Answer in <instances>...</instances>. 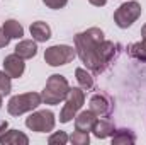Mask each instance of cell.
Instances as JSON below:
<instances>
[{"label": "cell", "instance_id": "6da1fadb", "mask_svg": "<svg viewBox=\"0 0 146 145\" xmlns=\"http://www.w3.org/2000/svg\"><path fill=\"white\" fill-rule=\"evenodd\" d=\"M117 44L104 39L99 28H90L75 36V50L85 67L94 73H102L117 55Z\"/></svg>", "mask_w": 146, "mask_h": 145}, {"label": "cell", "instance_id": "7a4b0ae2", "mask_svg": "<svg viewBox=\"0 0 146 145\" xmlns=\"http://www.w3.org/2000/svg\"><path fill=\"white\" fill-rule=\"evenodd\" d=\"M68 92H70V84H68V80H66L63 75L54 73V75H51V77L48 79L46 87H44L41 97H42V101H44L46 104H60L61 101L66 99Z\"/></svg>", "mask_w": 146, "mask_h": 145}, {"label": "cell", "instance_id": "3957f363", "mask_svg": "<svg viewBox=\"0 0 146 145\" xmlns=\"http://www.w3.org/2000/svg\"><path fill=\"white\" fill-rule=\"evenodd\" d=\"M41 103H42V97H41V94H37V92L19 94V96L10 97V101H9V104H7V111H9V114H12V116H21V114H24V113H27V111L36 109Z\"/></svg>", "mask_w": 146, "mask_h": 145}, {"label": "cell", "instance_id": "277c9868", "mask_svg": "<svg viewBox=\"0 0 146 145\" xmlns=\"http://www.w3.org/2000/svg\"><path fill=\"white\" fill-rule=\"evenodd\" d=\"M83 103H85V92H83V89H78V87H70V92H68V96H66V103H65V106L61 109V113H60V121L61 123H68V121H72L73 118L76 116V113H78V109L83 106Z\"/></svg>", "mask_w": 146, "mask_h": 145}, {"label": "cell", "instance_id": "5b68a950", "mask_svg": "<svg viewBox=\"0 0 146 145\" xmlns=\"http://www.w3.org/2000/svg\"><path fill=\"white\" fill-rule=\"evenodd\" d=\"M75 55H76V51L72 46H68V44H54V46H49L44 51V60L51 67H61V65H66V63L73 62Z\"/></svg>", "mask_w": 146, "mask_h": 145}, {"label": "cell", "instance_id": "8992f818", "mask_svg": "<svg viewBox=\"0 0 146 145\" xmlns=\"http://www.w3.org/2000/svg\"><path fill=\"white\" fill-rule=\"evenodd\" d=\"M141 5L138 3V2H126V3H122L115 12H114V21H115V24L121 28V29H126V28H129L133 22H136V19L141 15Z\"/></svg>", "mask_w": 146, "mask_h": 145}, {"label": "cell", "instance_id": "52a82bcc", "mask_svg": "<svg viewBox=\"0 0 146 145\" xmlns=\"http://www.w3.org/2000/svg\"><path fill=\"white\" fill-rule=\"evenodd\" d=\"M26 126L37 133H48L54 128V114L51 111H36L26 119Z\"/></svg>", "mask_w": 146, "mask_h": 145}, {"label": "cell", "instance_id": "ba28073f", "mask_svg": "<svg viewBox=\"0 0 146 145\" xmlns=\"http://www.w3.org/2000/svg\"><path fill=\"white\" fill-rule=\"evenodd\" d=\"M112 99L106 94H94L90 97V111L95 113L99 118H104V116H109L112 113Z\"/></svg>", "mask_w": 146, "mask_h": 145}, {"label": "cell", "instance_id": "9c48e42d", "mask_svg": "<svg viewBox=\"0 0 146 145\" xmlns=\"http://www.w3.org/2000/svg\"><path fill=\"white\" fill-rule=\"evenodd\" d=\"M24 70H26L24 58H21V56L15 55V53L5 56V60H3V72L7 73L10 79H19V77H22Z\"/></svg>", "mask_w": 146, "mask_h": 145}, {"label": "cell", "instance_id": "30bf717a", "mask_svg": "<svg viewBox=\"0 0 146 145\" xmlns=\"http://www.w3.org/2000/svg\"><path fill=\"white\" fill-rule=\"evenodd\" d=\"M97 114L92 113V111H82L76 118H75V130H80V132H92L95 123H97Z\"/></svg>", "mask_w": 146, "mask_h": 145}, {"label": "cell", "instance_id": "8fae6325", "mask_svg": "<svg viewBox=\"0 0 146 145\" xmlns=\"http://www.w3.org/2000/svg\"><path fill=\"white\" fill-rule=\"evenodd\" d=\"M0 144L2 145H10V144L27 145L29 144V138H27V135H24L19 130H9V132H5V133L0 135Z\"/></svg>", "mask_w": 146, "mask_h": 145}, {"label": "cell", "instance_id": "7c38bea8", "mask_svg": "<svg viewBox=\"0 0 146 145\" xmlns=\"http://www.w3.org/2000/svg\"><path fill=\"white\" fill-rule=\"evenodd\" d=\"M31 36L34 38L36 43H46L51 38V28L42 21L33 22L31 24Z\"/></svg>", "mask_w": 146, "mask_h": 145}, {"label": "cell", "instance_id": "4fadbf2b", "mask_svg": "<svg viewBox=\"0 0 146 145\" xmlns=\"http://www.w3.org/2000/svg\"><path fill=\"white\" fill-rule=\"evenodd\" d=\"M36 53H37V44L33 39H24V41L17 43V46H15V55H19L24 60H29V58L36 56Z\"/></svg>", "mask_w": 146, "mask_h": 145}, {"label": "cell", "instance_id": "5bb4252c", "mask_svg": "<svg viewBox=\"0 0 146 145\" xmlns=\"http://www.w3.org/2000/svg\"><path fill=\"white\" fill-rule=\"evenodd\" d=\"M141 36H143V41L141 43H134V44H129L127 46V51L133 58L136 60H141V62H146V24L141 28Z\"/></svg>", "mask_w": 146, "mask_h": 145}, {"label": "cell", "instance_id": "9a60e30c", "mask_svg": "<svg viewBox=\"0 0 146 145\" xmlns=\"http://www.w3.org/2000/svg\"><path fill=\"white\" fill-rule=\"evenodd\" d=\"M94 135L97 138H107L110 135H114L115 128H114V123L109 121V119H97L95 126H94Z\"/></svg>", "mask_w": 146, "mask_h": 145}, {"label": "cell", "instance_id": "2e32d148", "mask_svg": "<svg viewBox=\"0 0 146 145\" xmlns=\"http://www.w3.org/2000/svg\"><path fill=\"white\" fill-rule=\"evenodd\" d=\"M3 34L9 38V39H21V38L24 36V28L17 22V21H14V19H9V21H5L3 22Z\"/></svg>", "mask_w": 146, "mask_h": 145}, {"label": "cell", "instance_id": "e0dca14e", "mask_svg": "<svg viewBox=\"0 0 146 145\" xmlns=\"http://www.w3.org/2000/svg\"><path fill=\"white\" fill-rule=\"evenodd\" d=\"M136 142V135L131 130H115L112 135V144L114 145H126V144H134Z\"/></svg>", "mask_w": 146, "mask_h": 145}, {"label": "cell", "instance_id": "ac0fdd59", "mask_svg": "<svg viewBox=\"0 0 146 145\" xmlns=\"http://www.w3.org/2000/svg\"><path fill=\"white\" fill-rule=\"evenodd\" d=\"M75 75H76V80H78V84H80V87H82L83 91H92V89H94V84H95V82H94V77L87 72V70L76 68V70H75Z\"/></svg>", "mask_w": 146, "mask_h": 145}, {"label": "cell", "instance_id": "d6986e66", "mask_svg": "<svg viewBox=\"0 0 146 145\" xmlns=\"http://www.w3.org/2000/svg\"><path fill=\"white\" fill-rule=\"evenodd\" d=\"M10 89H12V84H10V77L5 72H0V108H2V99L10 94Z\"/></svg>", "mask_w": 146, "mask_h": 145}, {"label": "cell", "instance_id": "ffe728a7", "mask_svg": "<svg viewBox=\"0 0 146 145\" xmlns=\"http://www.w3.org/2000/svg\"><path fill=\"white\" fill-rule=\"evenodd\" d=\"M70 140H72L73 145H87L88 142H90V137H88L87 132L75 130V132L72 133V137H70Z\"/></svg>", "mask_w": 146, "mask_h": 145}, {"label": "cell", "instance_id": "44dd1931", "mask_svg": "<svg viewBox=\"0 0 146 145\" xmlns=\"http://www.w3.org/2000/svg\"><path fill=\"white\" fill-rule=\"evenodd\" d=\"M66 142H68V135L65 132H56V133H53L48 138V144L49 145H65Z\"/></svg>", "mask_w": 146, "mask_h": 145}, {"label": "cell", "instance_id": "7402d4cb", "mask_svg": "<svg viewBox=\"0 0 146 145\" xmlns=\"http://www.w3.org/2000/svg\"><path fill=\"white\" fill-rule=\"evenodd\" d=\"M42 3L49 9H63L68 3V0H42Z\"/></svg>", "mask_w": 146, "mask_h": 145}, {"label": "cell", "instance_id": "603a6c76", "mask_svg": "<svg viewBox=\"0 0 146 145\" xmlns=\"http://www.w3.org/2000/svg\"><path fill=\"white\" fill-rule=\"evenodd\" d=\"M9 41H10V39L3 34V29H0V48H5V46L9 44Z\"/></svg>", "mask_w": 146, "mask_h": 145}, {"label": "cell", "instance_id": "cb8c5ba5", "mask_svg": "<svg viewBox=\"0 0 146 145\" xmlns=\"http://www.w3.org/2000/svg\"><path fill=\"white\" fill-rule=\"evenodd\" d=\"M92 5H95V7H102V5H106L107 3V0H88Z\"/></svg>", "mask_w": 146, "mask_h": 145}, {"label": "cell", "instance_id": "d4e9b609", "mask_svg": "<svg viewBox=\"0 0 146 145\" xmlns=\"http://www.w3.org/2000/svg\"><path fill=\"white\" fill-rule=\"evenodd\" d=\"M7 126H9V123H7L5 119H0V133H2V132H5V130H7Z\"/></svg>", "mask_w": 146, "mask_h": 145}]
</instances>
